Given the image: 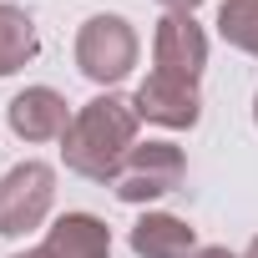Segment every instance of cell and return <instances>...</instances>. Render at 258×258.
<instances>
[{
  "label": "cell",
  "instance_id": "8992f818",
  "mask_svg": "<svg viewBox=\"0 0 258 258\" xmlns=\"http://www.w3.org/2000/svg\"><path fill=\"white\" fill-rule=\"evenodd\" d=\"M152 61L167 76L198 81L203 66H208V36H203V26L192 16H182V11H167L157 21V31H152Z\"/></svg>",
  "mask_w": 258,
  "mask_h": 258
},
{
  "label": "cell",
  "instance_id": "4fadbf2b",
  "mask_svg": "<svg viewBox=\"0 0 258 258\" xmlns=\"http://www.w3.org/2000/svg\"><path fill=\"white\" fill-rule=\"evenodd\" d=\"M192 258H238V253H228V248H198Z\"/></svg>",
  "mask_w": 258,
  "mask_h": 258
},
{
  "label": "cell",
  "instance_id": "3957f363",
  "mask_svg": "<svg viewBox=\"0 0 258 258\" xmlns=\"http://www.w3.org/2000/svg\"><path fill=\"white\" fill-rule=\"evenodd\" d=\"M182 177H187L182 147H172V142H137L132 157L121 162V172L111 177V192H116V203L137 208V203H157V198L177 192Z\"/></svg>",
  "mask_w": 258,
  "mask_h": 258
},
{
  "label": "cell",
  "instance_id": "7a4b0ae2",
  "mask_svg": "<svg viewBox=\"0 0 258 258\" xmlns=\"http://www.w3.org/2000/svg\"><path fill=\"white\" fill-rule=\"evenodd\" d=\"M137 51H142V41H137L132 21H126V16H111V11H106V16H91V21L76 31V66H81V76L96 81V86L126 81L132 66H137Z\"/></svg>",
  "mask_w": 258,
  "mask_h": 258
},
{
  "label": "cell",
  "instance_id": "5b68a950",
  "mask_svg": "<svg viewBox=\"0 0 258 258\" xmlns=\"http://www.w3.org/2000/svg\"><path fill=\"white\" fill-rule=\"evenodd\" d=\"M137 116L152 121V126H167V132H187L203 116V96H198V81H182V76H167V71H152L137 96H132Z\"/></svg>",
  "mask_w": 258,
  "mask_h": 258
},
{
  "label": "cell",
  "instance_id": "9c48e42d",
  "mask_svg": "<svg viewBox=\"0 0 258 258\" xmlns=\"http://www.w3.org/2000/svg\"><path fill=\"white\" fill-rule=\"evenodd\" d=\"M137 258H192L198 253V233L177 218V213H142L126 233Z\"/></svg>",
  "mask_w": 258,
  "mask_h": 258
},
{
  "label": "cell",
  "instance_id": "ba28073f",
  "mask_svg": "<svg viewBox=\"0 0 258 258\" xmlns=\"http://www.w3.org/2000/svg\"><path fill=\"white\" fill-rule=\"evenodd\" d=\"M41 258H111V228L96 213H61L46 228Z\"/></svg>",
  "mask_w": 258,
  "mask_h": 258
},
{
  "label": "cell",
  "instance_id": "277c9868",
  "mask_svg": "<svg viewBox=\"0 0 258 258\" xmlns=\"http://www.w3.org/2000/svg\"><path fill=\"white\" fill-rule=\"evenodd\" d=\"M56 203V167L51 162H16L0 177V233L6 238H26L31 228L46 223Z\"/></svg>",
  "mask_w": 258,
  "mask_h": 258
},
{
  "label": "cell",
  "instance_id": "52a82bcc",
  "mask_svg": "<svg viewBox=\"0 0 258 258\" xmlns=\"http://www.w3.org/2000/svg\"><path fill=\"white\" fill-rule=\"evenodd\" d=\"M71 106L56 86H26L11 96L6 106V121H11V132L21 142H61L66 137V126H71Z\"/></svg>",
  "mask_w": 258,
  "mask_h": 258
},
{
  "label": "cell",
  "instance_id": "9a60e30c",
  "mask_svg": "<svg viewBox=\"0 0 258 258\" xmlns=\"http://www.w3.org/2000/svg\"><path fill=\"white\" fill-rule=\"evenodd\" d=\"M11 258H41V248H26V253H11Z\"/></svg>",
  "mask_w": 258,
  "mask_h": 258
},
{
  "label": "cell",
  "instance_id": "8fae6325",
  "mask_svg": "<svg viewBox=\"0 0 258 258\" xmlns=\"http://www.w3.org/2000/svg\"><path fill=\"white\" fill-rule=\"evenodd\" d=\"M218 36L233 51L258 56V0H223L218 6Z\"/></svg>",
  "mask_w": 258,
  "mask_h": 258
},
{
  "label": "cell",
  "instance_id": "2e32d148",
  "mask_svg": "<svg viewBox=\"0 0 258 258\" xmlns=\"http://www.w3.org/2000/svg\"><path fill=\"white\" fill-rule=\"evenodd\" d=\"M253 126H258V91H253Z\"/></svg>",
  "mask_w": 258,
  "mask_h": 258
},
{
  "label": "cell",
  "instance_id": "5bb4252c",
  "mask_svg": "<svg viewBox=\"0 0 258 258\" xmlns=\"http://www.w3.org/2000/svg\"><path fill=\"white\" fill-rule=\"evenodd\" d=\"M238 258H258V233H253V243H248V248H243Z\"/></svg>",
  "mask_w": 258,
  "mask_h": 258
},
{
  "label": "cell",
  "instance_id": "7c38bea8",
  "mask_svg": "<svg viewBox=\"0 0 258 258\" xmlns=\"http://www.w3.org/2000/svg\"><path fill=\"white\" fill-rule=\"evenodd\" d=\"M157 6H167V11H182V16H192L203 0H157Z\"/></svg>",
  "mask_w": 258,
  "mask_h": 258
},
{
  "label": "cell",
  "instance_id": "30bf717a",
  "mask_svg": "<svg viewBox=\"0 0 258 258\" xmlns=\"http://www.w3.org/2000/svg\"><path fill=\"white\" fill-rule=\"evenodd\" d=\"M36 51H41V41H36V21H31L21 6L0 0V76H16L21 66H31Z\"/></svg>",
  "mask_w": 258,
  "mask_h": 258
},
{
  "label": "cell",
  "instance_id": "6da1fadb",
  "mask_svg": "<svg viewBox=\"0 0 258 258\" xmlns=\"http://www.w3.org/2000/svg\"><path fill=\"white\" fill-rule=\"evenodd\" d=\"M137 126H142V116H137V106L126 96H116V91L91 96L86 106H76L66 137H61L66 172L111 187V177L121 172V162L132 157V147H137Z\"/></svg>",
  "mask_w": 258,
  "mask_h": 258
}]
</instances>
